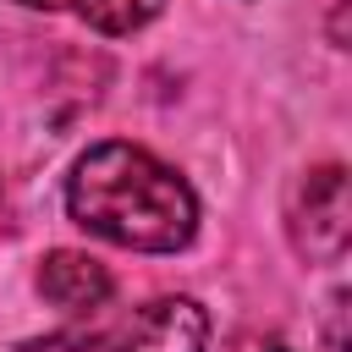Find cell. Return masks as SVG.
Instances as JSON below:
<instances>
[{
    "label": "cell",
    "instance_id": "6da1fadb",
    "mask_svg": "<svg viewBox=\"0 0 352 352\" xmlns=\"http://www.w3.org/2000/svg\"><path fill=\"white\" fill-rule=\"evenodd\" d=\"M66 214L116 248L132 253H176L198 231L192 187L138 143H94L66 182Z\"/></svg>",
    "mask_w": 352,
    "mask_h": 352
},
{
    "label": "cell",
    "instance_id": "7a4b0ae2",
    "mask_svg": "<svg viewBox=\"0 0 352 352\" xmlns=\"http://www.w3.org/2000/svg\"><path fill=\"white\" fill-rule=\"evenodd\" d=\"M346 236H352L346 170H341V165H319V170H308V182L297 187L292 242H297V253H308V258H319V264H336V258L346 253Z\"/></svg>",
    "mask_w": 352,
    "mask_h": 352
},
{
    "label": "cell",
    "instance_id": "3957f363",
    "mask_svg": "<svg viewBox=\"0 0 352 352\" xmlns=\"http://www.w3.org/2000/svg\"><path fill=\"white\" fill-rule=\"evenodd\" d=\"M204 341H209V314L192 297H154L126 319L116 352H204Z\"/></svg>",
    "mask_w": 352,
    "mask_h": 352
},
{
    "label": "cell",
    "instance_id": "277c9868",
    "mask_svg": "<svg viewBox=\"0 0 352 352\" xmlns=\"http://www.w3.org/2000/svg\"><path fill=\"white\" fill-rule=\"evenodd\" d=\"M38 292L44 302H55L60 314H94L104 297H110V270L88 253H72V248H55L44 264H38Z\"/></svg>",
    "mask_w": 352,
    "mask_h": 352
},
{
    "label": "cell",
    "instance_id": "5b68a950",
    "mask_svg": "<svg viewBox=\"0 0 352 352\" xmlns=\"http://www.w3.org/2000/svg\"><path fill=\"white\" fill-rule=\"evenodd\" d=\"M16 6H33V11H72L82 16L88 28L121 38V33H138L143 22L160 16V0H16Z\"/></svg>",
    "mask_w": 352,
    "mask_h": 352
},
{
    "label": "cell",
    "instance_id": "8992f818",
    "mask_svg": "<svg viewBox=\"0 0 352 352\" xmlns=\"http://www.w3.org/2000/svg\"><path fill=\"white\" fill-rule=\"evenodd\" d=\"M270 352H286V346H270Z\"/></svg>",
    "mask_w": 352,
    "mask_h": 352
}]
</instances>
